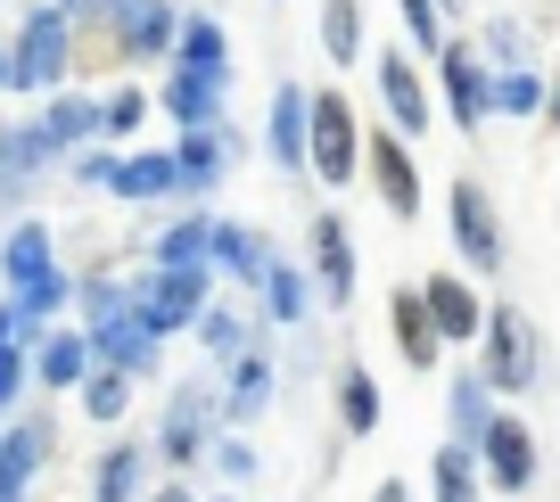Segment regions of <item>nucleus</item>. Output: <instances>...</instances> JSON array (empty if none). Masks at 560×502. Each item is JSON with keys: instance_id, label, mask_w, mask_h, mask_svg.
<instances>
[{"instance_id": "18", "label": "nucleus", "mask_w": 560, "mask_h": 502, "mask_svg": "<svg viewBox=\"0 0 560 502\" xmlns=\"http://www.w3.org/2000/svg\"><path fill=\"white\" fill-rule=\"evenodd\" d=\"M83 347H91V363L100 371H124V380H158V354H165V338H149L140 329V313H116V322H100V329H83Z\"/></svg>"}, {"instance_id": "48", "label": "nucleus", "mask_w": 560, "mask_h": 502, "mask_svg": "<svg viewBox=\"0 0 560 502\" xmlns=\"http://www.w3.org/2000/svg\"><path fill=\"white\" fill-rule=\"evenodd\" d=\"M124 9H132V0H83L74 17H124Z\"/></svg>"}, {"instance_id": "31", "label": "nucleus", "mask_w": 560, "mask_h": 502, "mask_svg": "<svg viewBox=\"0 0 560 502\" xmlns=\"http://www.w3.org/2000/svg\"><path fill=\"white\" fill-rule=\"evenodd\" d=\"M165 67L231 74V34H223V17H207V9H182V25H174V58H165Z\"/></svg>"}, {"instance_id": "10", "label": "nucleus", "mask_w": 560, "mask_h": 502, "mask_svg": "<svg viewBox=\"0 0 560 502\" xmlns=\"http://www.w3.org/2000/svg\"><path fill=\"white\" fill-rule=\"evenodd\" d=\"M438 100H445V116H454L462 132H478V124L494 116V67L478 58V42L445 34V50H438Z\"/></svg>"}, {"instance_id": "36", "label": "nucleus", "mask_w": 560, "mask_h": 502, "mask_svg": "<svg viewBox=\"0 0 560 502\" xmlns=\"http://www.w3.org/2000/svg\"><path fill=\"white\" fill-rule=\"evenodd\" d=\"M74 313H83L74 329H100V322H116V313H132V280L124 272H83L74 280Z\"/></svg>"}, {"instance_id": "33", "label": "nucleus", "mask_w": 560, "mask_h": 502, "mask_svg": "<svg viewBox=\"0 0 560 502\" xmlns=\"http://www.w3.org/2000/svg\"><path fill=\"white\" fill-rule=\"evenodd\" d=\"M429 502H487L470 445H438V453H429Z\"/></svg>"}, {"instance_id": "12", "label": "nucleus", "mask_w": 560, "mask_h": 502, "mask_svg": "<svg viewBox=\"0 0 560 502\" xmlns=\"http://www.w3.org/2000/svg\"><path fill=\"white\" fill-rule=\"evenodd\" d=\"M371 74H380V107H387V132L396 140H420L429 124H438V100H429V83H420V67H412L404 42L371 50Z\"/></svg>"}, {"instance_id": "7", "label": "nucleus", "mask_w": 560, "mask_h": 502, "mask_svg": "<svg viewBox=\"0 0 560 502\" xmlns=\"http://www.w3.org/2000/svg\"><path fill=\"white\" fill-rule=\"evenodd\" d=\"M247 156V140L231 124H207V132H174V198L182 207H207L231 182V165Z\"/></svg>"}, {"instance_id": "3", "label": "nucleus", "mask_w": 560, "mask_h": 502, "mask_svg": "<svg viewBox=\"0 0 560 502\" xmlns=\"http://www.w3.org/2000/svg\"><path fill=\"white\" fill-rule=\"evenodd\" d=\"M478 380H487V396L503 404V396H536V380H544V338H536V322H527L520 305H487V322H478Z\"/></svg>"}, {"instance_id": "19", "label": "nucleus", "mask_w": 560, "mask_h": 502, "mask_svg": "<svg viewBox=\"0 0 560 502\" xmlns=\"http://www.w3.org/2000/svg\"><path fill=\"white\" fill-rule=\"evenodd\" d=\"M412 289H420V313H429V329H438V347H478V322H487V305H478L470 280L429 272V280H412Z\"/></svg>"}, {"instance_id": "17", "label": "nucleus", "mask_w": 560, "mask_h": 502, "mask_svg": "<svg viewBox=\"0 0 560 502\" xmlns=\"http://www.w3.org/2000/svg\"><path fill=\"white\" fill-rule=\"evenodd\" d=\"M272 387H280L272 347H247L240 363L223 371V387H214V420H223V429H247V420H264V412H272Z\"/></svg>"}, {"instance_id": "24", "label": "nucleus", "mask_w": 560, "mask_h": 502, "mask_svg": "<svg viewBox=\"0 0 560 502\" xmlns=\"http://www.w3.org/2000/svg\"><path fill=\"white\" fill-rule=\"evenodd\" d=\"M174 25H182L174 0H132V9L116 17L124 67H165V58H174Z\"/></svg>"}, {"instance_id": "23", "label": "nucleus", "mask_w": 560, "mask_h": 502, "mask_svg": "<svg viewBox=\"0 0 560 502\" xmlns=\"http://www.w3.org/2000/svg\"><path fill=\"white\" fill-rule=\"evenodd\" d=\"M42 272H58V231L42 223V214H18V223L0 231V289L18 296V289H34Z\"/></svg>"}, {"instance_id": "35", "label": "nucleus", "mask_w": 560, "mask_h": 502, "mask_svg": "<svg viewBox=\"0 0 560 502\" xmlns=\"http://www.w3.org/2000/svg\"><path fill=\"white\" fill-rule=\"evenodd\" d=\"M67 305H74V280H67V272H42L34 289H18V296H9V313H18V338L50 329V322H58Z\"/></svg>"}, {"instance_id": "43", "label": "nucleus", "mask_w": 560, "mask_h": 502, "mask_svg": "<svg viewBox=\"0 0 560 502\" xmlns=\"http://www.w3.org/2000/svg\"><path fill=\"white\" fill-rule=\"evenodd\" d=\"M116 156H124V149H107V140H91V149H74V156H67V174L83 182V190H107V174H116Z\"/></svg>"}, {"instance_id": "11", "label": "nucleus", "mask_w": 560, "mask_h": 502, "mask_svg": "<svg viewBox=\"0 0 560 502\" xmlns=\"http://www.w3.org/2000/svg\"><path fill=\"white\" fill-rule=\"evenodd\" d=\"M478 486H494V494H527V486H536V429H527L520 412H494L487 420V436H478Z\"/></svg>"}, {"instance_id": "27", "label": "nucleus", "mask_w": 560, "mask_h": 502, "mask_svg": "<svg viewBox=\"0 0 560 502\" xmlns=\"http://www.w3.org/2000/svg\"><path fill=\"white\" fill-rule=\"evenodd\" d=\"M314 280H305V264H289V256H272V272H264V289H256V313L272 329H305L314 322Z\"/></svg>"}, {"instance_id": "6", "label": "nucleus", "mask_w": 560, "mask_h": 502, "mask_svg": "<svg viewBox=\"0 0 560 502\" xmlns=\"http://www.w3.org/2000/svg\"><path fill=\"white\" fill-rule=\"evenodd\" d=\"M445 231H454V256L470 264L478 280H494V272H503V256H511V247H503V214H494V198L478 190L470 174H462L454 190H445Z\"/></svg>"}, {"instance_id": "52", "label": "nucleus", "mask_w": 560, "mask_h": 502, "mask_svg": "<svg viewBox=\"0 0 560 502\" xmlns=\"http://www.w3.org/2000/svg\"><path fill=\"white\" fill-rule=\"evenodd\" d=\"M58 9H67V17H74V9H83V0H58Z\"/></svg>"}, {"instance_id": "13", "label": "nucleus", "mask_w": 560, "mask_h": 502, "mask_svg": "<svg viewBox=\"0 0 560 502\" xmlns=\"http://www.w3.org/2000/svg\"><path fill=\"white\" fill-rule=\"evenodd\" d=\"M272 256H280V247L264 240L256 223H240V214H214V240H207V272L223 280L231 296H256V289H264V272H272Z\"/></svg>"}, {"instance_id": "39", "label": "nucleus", "mask_w": 560, "mask_h": 502, "mask_svg": "<svg viewBox=\"0 0 560 502\" xmlns=\"http://www.w3.org/2000/svg\"><path fill=\"white\" fill-rule=\"evenodd\" d=\"M207 462H214V478H223V486H231V494H247V486H256V478H264V462H256V445H247V436H240V429H223V436H214V445H207Z\"/></svg>"}, {"instance_id": "28", "label": "nucleus", "mask_w": 560, "mask_h": 502, "mask_svg": "<svg viewBox=\"0 0 560 502\" xmlns=\"http://www.w3.org/2000/svg\"><path fill=\"white\" fill-rule=\"evenodd\" d=\"M107 198H124V207H158V198H174V149H124L116 174H107Z\"/></svg>"}, {"instance_id": "51", "label": "nucleus", "mask_w": 560, "mask_h": 502, "mask_svg": "<svg viewBox=\"0 0 560 502\" xmlns=\"http://www.w3.org/2000/svg\"><path fill=\"white\" fill-rule=\"evenodd\" d=\"M0 91H9V34H0Z\"/></svg>"}, {"instance_id": "26", "label": "nucleus", "mask_w": 560, "mask_h": 502, "mask_svg": "<svg viewBox=\"0 0 560 502\" xmlns=\"http://www.w3.org/2000/svg\"><path fill=\"white\" fill-rule=\"evenodd\" d=\"M330 404H338V436H371L387 420V404H380V380H371V363L363 354H347V363H338V380H330Z\"/></svg>"}, {"instance_id": "15", "label": "nucleus", "mask_w": 560, "mask_h": 502, "mask_svg": "<svg viewBox=\"0 0 560 502\" xmlns=\"http://www.w3.org/2000/svg\"><path fill=\"white\" fill-rule=\"evenodd\" d=\"M231 100V74H198V67H165V83L149 91V107H158L174 132H207V124H231L223 116Z\"/></svg>"}, {"instance_id": "32", "label": "nucleus", "mask_w": 560, "mask_h": 502, "mask_svg": "<svg viewBox=\"0 0 560 502\" xmlns=\"http://www.w3.org/2000/svg\"><path fill=\"white\" fill-rule=\"evenodd\" d=\"M387 329H396V354L404 371H438V329H429V313H420V289H396L387 296Z\"/></svg>"}, {"instance_id": "40", "label": "nucleus", "mask_w": 560, "mask_h": 502, "mask_svg": "<svg viewBox=\"0 0 560 502\" xmlns=\"http://www.w3.org/2000/svg\"><path fill=\"white\" fill-rule=\"evenodd\" d=\"M494 116H544V74L536 67H503L494 74Z\"/></svg>"}, {"instance_id": "47", "label": "nucleus", "mask_w": 560, "mask_h": 502, "mask_svg": "<svg viewBox=\"0 0 560 502\" xmlns=\"http://www.w3.org/2000/svg\"><path fill=\"white\" fill-rule=\"evenodd\" d=\"M371 502H412V486H404V478H380V486H371Z\"/></svg>"}, {"instance_id": "25", "label": "nucleus", "mask_w": 560, "mask_h": 502, "mask_svg": "<svg viewBox=\"0 0 560 502\" xmlns=\"http://www.w3.org/2000/svg\"><path fill=\"white\" fill-rule=\"evenodd\" d=\"M264 156L289 182H305V83H272V116H264Z\"/></svg>"}, {"instance_id": "29", "label": "nucleus", "mask_w": 560, "mask_h": 502, "mask_svg": "<svg viewBox=\"0 0 560 502\" xmlns=\"http://www.w3.org/2000/svg\"><path fill=\"white\" fill-rule=\"evenodd\" d=\"M207 240H214V207H182L149 231V264L174 272V264H207Z\"/></svg>"}, {"instance_id": "4", "label": "nucleus", "mask_w": 560, "mask_h": 502, "mask_svg": "<svg viewBox=\"0 0 560 502\" xmlns=\"http://www.w3.org/2000/svg\"><path fill=\"white\" fill-rule=\"evenodd\" d=\"M214 436H223V420H214V380H174V396H165V412H158V445H149L165 462V478H190Z\"/></svg>"}, {"instance_id": "44", "label": "nucleus", "mask_w": 560, "mask_h": 502, "mask_svg": "<svg viewBox=\"0 0 560 502\" xmlns=\"http://www.w3.org/2000/svg\"><path fill=\"white\" fill-rule=\"evenodd\" d=\"M25 396H34V380H25V354H0V412H18Z\"/></svg>"}, {"instance_id": "30", "label": "nucleus", "mask_w": 560, "mask_h": 502, "mask_svg": "<svg viewBox=\"0 0 560 502\" xmlns=\"http://www.w3.org/2000/svg\"><path fill=\"white\" fill-rule=\"evenodd\" d=\"M494 412H503V404H494V396H487V380L462 363L454 380H445V445H478Z\"/></svg>"}, {"instance_id": "46", "label": "nucleus", "mask_w": 560, "mask_h": 502, "mask_svg": "<svg viewBox=\"0 0 560 502\" xmlns=\"http://www.w3.org/2000/svg\"><path fill=\"white\" fill-rule=\"evenodd\" d=\"M0 354H25V338H18V313H9V296H0Z\"/></svg>"}, {"instance_id": "14", "label": "nucleus", "mask_w": 560, "mask_h": 502, "mask_svg": "<svg viewBox=\"0 0 560 502\" xmlns=\"http://www.w3.org/2000/svg\"><path fill=\"white\" fill-rule=\"evenodd\" d=\"M363 174H371V198H380L396 223H412V214H420V165H412V140H396L387 124H371V132H363Z\"/></svg>"}, {"instance_id": "2", "label": "nucleus", "mask_w": 560, "mask_h": 502, "mask_svg": "<svg viewBox=\"0 0 560 502\" xmlns=\"http://www.w3.org/2000/svg\"><path fill=\"white\" fill-rule=\"evenodd\" d=\"M305 174H314L322 190L363 182V116L347 107V91H338V83L305 91Z\"/></svg>"}, {"instance_id": "5", "label": "nucleus", "mask_w": 560, "mask_h": 502, "mask_svg": "<svg viewBox=\"0 0 560 502\" xmlns=\"http://www.w3.org/2000/svg\"><path fill=\"white\" fill-rule=\"evenodd\" d=\"M214 289H223V280H214L207 264H174V272H158V264H149V272L132 280V313H140V329H149V338H182V329L207 313Z\"/></svg>"}, {"instance_id": "9", "label": "nucleus", "mask_w": 560, "mask_h": 502, "mask_svg": "<svg viewBox=\"0 0 560 502\" xmlns=\"http://www.w3.org/2000/svg\"><path fill=\"white\" fill-rule=\"evenodd\" d=\"M58 462V420L50 412H9L0 420V502H34V478Z\"/></svg>"}, {"instance_id": "37", "label": "nucleus", "mask_w": 560, "mask_h": 502, "mask_svg": "<svg viewBox=\"0 0 560 502\" xmlns=\"http://www.w3.org/2000/svg\"><path fill=\"white\" fill-rule=\"evenodd\" d=\"M322 58L330 67L363 58V0H322Z\"/></svg>"}, {"instance_id": "38", "label": "nucleus", "mask_w": 560, "mask_h": 502, "mask_svg": "<svg viewBox=\"0 0 560 502\" xmlns=\"http://www.w3.org/2000/svg\"><path fill=\"white\" fill-rule=\"evenodd\" d=\"M149 124V91L140 83H116V91H100V140L107 149H124V140Z\"/></svg>"}, {"instance_id": "21", "label": "nucleus", "mask_w": 560, "mask_h": 502, "mask_svg": "<svg viewBox=\"0 0 560 502\" xmlns=\"http://www.w3.org/2000/svg\"><path fill=\"white\" fill-rule=\"evenodd\" d=\"M190 338L207 347V363H214V371H231L247 347H264V322L240 305V296H223V289H214V296H207V313L190 322Z\"/></svg>"}, {"instance_id": "49", "label": "nucleus", "mask_w": 560, "mask_h": 502, "mask_svg": "<svg viewBox=\"0 0 560 502\" xmlns=\"http://www.w3.org/2000/svg\"><path fill=\"white\" fill-rule=\"evenodd\" d=\"M544 124H552V132H560V74H552V83H544Z\"/></svg>"}, {"instance_id": "42", "label": "nucleus", "mask_w": 560, "mask_h": 502, "mask_svg": "<svg viewBox=\"0 0 560 502\" xmlns=\"http://www.w3.org/2000/svg\"><path fill=\"white\" fill-rule=\"evenodd\" d=\"M396 17H404V34H412V50H429V58L445 50V17H438V0H396Z\"/></svg>"}, {"instance_id": "53", "label": "nucleus", "mask_w": 560, "mask_h": 502, "mask_svg": "<svg viewBox=\"0 0 560 502\" xmlns=\"http://www.w3.org/2000/svg\"><path fill=\"white\" fill-rule=\"evenodd\" d=\"M207 502H240V494H207Z\"/></svg>"}, {"instance_id": "16", "label": "nucleus", "mask_w": 560, "mask_h": 502, "mask_svg": "<svg viewBox=\"0 0 560 502\" xmlns=\"http://www.w3.org/2000/svg\"><path fill=\"white\" fill-rule=\"evenodd\" d=\"M25 380L42 387V396H74V387L91 380V347H83V329L74 322H50L25 338Z\"/></svg>"}, {"instance_id": "8", "label": "nucleus", "mask_w": 560, "mask_h": 502, "mask_svg": "<svg viewBox=\"0 0 560 502\" xmlns=\"http://www.w3.org/2000/svg\"><path fill=\"white\" fill-rule=\"evenodd\" d=\"M305 280H314L322 305H354V280H363V264H354V231L338 207H314L305 214Z\"/></svg>"}, {"instance_id": "22", "label": "nucleus", "mask_w": 560, "mask_h": 502, "mask_svg": "<svg viewBox=\"0 0 560 502\" xmlns=\"http://www.w3.org/2000/svg\"><path fill=\"white\" fill-rule=\"evenodd\" d=\"M25 124H34V132L50 140L58 156H74V149H91V140H100V91L67 83V91H50V100H42Z\"/></svg>"}, {"instance_id": "20", "label": "nucleus", "mask_w": 560, "mask_h": 502, "mask_svg": "<svg viewBox=\"0 0 560 502\" xmlns=\"http://www.w3.org/2000/svg\"><path fill=\"white\" fill-rule=\"evenodd\" d=\"M149 486H158V453L116 429L100 445V462H91V502H140Z\"/></svg>"}, {"instance_id": "34", "label": "nucleus", "mask_w": 560, "mask_h": 502, "mask_svg": "<svg viewBox=\"0 0 560 502\" xmlns=\"http://www.w3.org/2000/svg\"><path fill=\"white\" fill-rule=\"evenodd\" d=\"M74 404H83V420H100V429L116 436L124 420H132V380H124V371H100V363H91V380L74 387Z\"/></svg>"}, {"instance_id": "45", "label": "nucleus", "mask_w": 560, "mask_h": 502, "mask_svg": "<svg viewBox=\"0 0 560 502\" xmlns=\"http://www.w3.org/2000/svg\"><path fill=\"white\" fill-rule=\"evenodd\" d=\"M140 502H198V486H190V478H158Z\"/></svg>"}, {"instance_id": "50", "label": "nucleus", "mask_w": 560, "mask_h": 502, "mask_svg": "<svg viewBox=\"0 0 560 502\" xmlns=\"http://www.w3.org/2000/svg\"><path fill=\"white\" fill-rule=\"evenodd\" d=\"M462 9H470V0H438V17H462Z\"/></svg>"}, {"instance_id": "1", "label": "nucleus", "mask_w": 560, "mask_h": 502, "mask_svg": "<svg viewBox=\"0 0 560 502\" xmlns=\"http://www.w3.org/2000/svg\"><path fill=\"white\" fill-rule=\"evenodd\" d=\"M74 83V17L58 0H34L18 25H9V91L18 100H50Z\"/></svg>"}, {"instance_id": "41", "label": "nucleus", "mask_w": 560, "mask_h": 502, "mask_svg": "<svg viewBox=\"0 0 560 502\" xmlns=\"http://www.w3.org/2000/svg\"><path fill=\"white\" fill-rule=\"evenodd\" d=\"M478 58H487L494 74H503V67H527V25H520V17H494L487 42H478Z\"/></svg>"}]
</instances>
